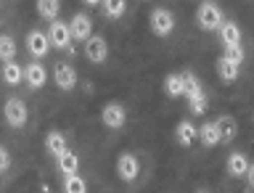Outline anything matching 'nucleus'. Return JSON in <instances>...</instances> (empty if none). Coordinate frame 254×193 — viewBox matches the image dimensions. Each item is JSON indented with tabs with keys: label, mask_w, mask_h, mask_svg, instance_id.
I'll list each match as a JSON object with an SVG mask.
<instances>
[{
	"label": "nucleus",
	"mask_w": 254,
	"mask_h": 193,
	"mask_svg": "<svg viewBox=\"0 0 254 193\" xmlns=\"http://www.w3.org/2000/svg\"><path fill=\"white\" fill-rule=\"evenodd\" d=\"M0 77H3V82L5 85H21V79H24V66L19 61H5L3 66H0Z\"/></svg>",
	"instance_id": "ddd939ff"
},
{
	"label": "nucleus",
	"mask_w": 254,
	"mask_h": 193,
	"mask_svg": "<svg viewBox=\"0 0 254 193\" xmlns=\"http://www.w3.org/2000/svg\"><path fill=\"white\" fill-rule=\"evenodd\" d=\"M45 151H48L51 156L59 159L64 151H66V138H64L61 132H56V130L48 132V135H45Z\"/></svg>",
	"instance_id": "412c9836"
},
{
	"label": "nucleus",
	"mask_w": 254,
	"mask_h": 193,
	"mask_svg": "<svg viewBox=\"0 0 254 193\" xmlns=\"http://www.w3.org/2000/svg\"><path fill=\"white\" fill-rule=\"evenodd\" d=\"M85 59L93 61V64H103L109 59V45H106V37L101 35H93L90 40L85 43Z\"/></svg>",
	"instance_id": "6e6552de"
},
{
	"label": "nucleus",
	"mask_w": 254,
	"mask_h": 193,
	"mask_svg": "<svg viewBox=\"0 0 254 193\" xmlns=\"http://www.w3.org/2000/svg\"><path fill=\"white\" fill-rule=\"evenodd\" d=\"M148 24H151V32H154L156 37H167V35H172V29H175V16L167 11V8H154Z\"/></svg>",
	"instance_id": "7ed1b4c3"
},
{
	"label": "nucleus",
	"mask_w": 254,
	"mask_h": 193,
	"mask_svg": "<svg viewBox=\"0 0 254 193\" xmlns=\"http://www.w3.org/2000/svg\"><path fill=\"white\" fill-rule=\"evenodd\" d=\"M101 122L109 127V130H122L127 122V111L122 103H106L101 109Z\"/></svg>",
	"instance_id": "39448f33"
},
{
	"label": "nucleus",
	"mask_w": 254,
	"mask_h": 193,
	"mask_svg": "<svg viewBox=\"0 0 254 193\" xmlns=\"http://www.w3.org/2000/svg\"><path fill=\"white\" fill-rule=\"evenodd\" d=\"M222 56L233 59L238 66H241V61H244V48H241V45H225V53H222Z\"/></svg>",
	"instance_id": "bb28decb"
},
{
	"label": "nucleus",
	"mask_w": 254,
	"mask_h": 193,
	"mask_svg": "<svg viewBox=\"0 0 254 193\" xmlns=\"http://www.w3.org/2000/svg\"><path fill=\"white\" fill-rule=\"evenodd\" d=\"M48 37H51V45L59 48V51H71V43H74L69 24L61 21V19L51 21V27H48Z\"/></svg>",
	"instance_id": "f03ea898"
},
{
	"label": "nucleus",
	"mask_w": 254,
	"mask_h": 193,
	"mask_svg": "<svg viewBox=\"0 0 254 193\" xmlns=\"http://www.w3.org/2000/svg\"><path fill=\"white\" fill-rule=\"evenodd\" d=\"M138 172H140V162H138V156L135 154H119L117 159V175L122 178L125 183H132L135 178H138Z\"/></svg>",
	"instance_id": "0eeeda50"
},
{
	"label": "nucleus",
	"mask_w": 254,
	"mask_h": 193,
	"mask_svg": "<svg viewBox=\"0 0 254 193\" xmlns=\"http://www.w3.org/2000/svg\"><path fill=\"white\" fill-rule=\"evenodd\" d=\"M16 43H13V37L11 35H0V61H16Z\"/></svg>",
	"instance_id": "393cba45"
},
{
	"label": "nucleus",
	"mask_w": 254,
	"mask_h": 193,
	"mask_svg": "<svg viewBox=\"0 0 254 193\" xmlns=\"http://www.w3.org/2000/svg\"><path fill=\"white\" fill-rule=\"evenodd\" d=\"M220 40H222V48L225 45H241V27L236 21H225L220 27Z\"/></svg>",
	"instance_id": "a211bd4d"
},
{
	"label": "nucleus",
	"mask_w": 254,
	"mask_h": 193,
	"mask_svg": "<svg viewBox=\"0 0 254 193\" xmlns=\"http://www.w3.org/2000/svg\"><path fill=\"white\" fill-rule=\"evenodd\" d=\"M82 3H85V5H101L103 0H82Z\"/></svg>",
	"instance_id": "c756f323"
},
{
	"label": "nucleus",
	"mask_w": 254,
	"mask_h": 193,
	"mask_svg": "<svg viewBox=\"0 0 254 193\" xmlns=\"http://www.w3.org/2000/svg\"><path fill=\"white\" fill-rule=\"evenodd\" d=\"M56 164H59V172L66 178V175H77L79 172V156L74 154V151H64V154L56 159Z\"/></svg>",
	"instance_id": "dca6fc26"
},
{
	"label": "nucleus",
	"mask_w": 254,
	"mask_h": 193,
	"mask_svg": "<svg viewBox=\"0 0 254 193\" xmlns=\"http://www.w3.org/2000/svg\"><path fill=\"white\" fill-rule=\"evenodd\" d=\"M214 125H217V130H220L222 143H230L238 135V125H236V119H230V117H220Z\"/></svg>",
	"instance_id": "4be33fe9"
},
{
	"label": "nucleus",
	"mask_w": 254,
	"mask_h": 193,
	"mask_svg": "<svg viewBox=\"0 0 254 193\" xmlns=\"http://www.w3.org/2000/svg\"><path fill=\"white\" fill-rule=\"evenodd\" d=\"M214 66H217V77L222 82H236L238 79V64L233 59H228V56H220Z\"/></svg>",
	"instance_id": "4468645a"
},
{
	"label": "nucleus",
	"mask_w": 254,
	"mask_h": 193,
	"mask_svg": "<svg viewBox=\"0 0 254 193\" xmlns=\"http://www.w3.org/2000/svg\"><path fill=\"white\" fill-rule=\"evenodd\" d=\"M59 11H61L59 0H37V13L43 16L45 21H56L59 19Z\"/></svg>",
	"instance_id": "5701e85b"
},
{
	"label": "nucleus",
	"mask_w": 254,
	"mask_h": 193,
	"mask_svg": "<svg viewBox=\"0 0 254 193\" xmlns=\"http://www.w3.org/2000/svg\"><path fill=\"white\" fill-rule=\"evenodd\" d=\"M64 193H87V186L79 175H66L64 178Z\"/></svg>",
	"instance_id": "a878e982"
},
{
	"label": "nucleus",
	"mask_w": 254,
	"mask_h": 193,
	"mask_svg": "<svg viewBox=\"0 0 254 193\" xmlns=\"http://www.w3.org/2000/svg\"><path fill=\"white\" fill-rule=\"evenodd\" d=\"M198 140H201V146H204V148H214V146H220L222 138H220L217 125H214V122H204L201 127H198Z\"/></svg>",
	"instance_id": "2eb2a0df"
},
{
	"label": "nucleus",
	"mask_w": 254,
	"mask_h": 193,
	"mask_svg": "<svg viewBox=\"0 0 254 193\" xmlns=\"http://www.w3.org/2000/svg\"><path fill=\"white\" fill-rule=\"evenodd\" d=\"M246 172H249V159L244 154H230L228 156V175L230 178H246Z\"/></svg>",
	"instance_id": "f3484780"
},
{
	"label": "nucleus",
	"mask_w": 254,
	"mask_h": 193,
	"mask_svg": "<svg viewBox=\"0 0 254 193\" xmlns=\"http://www.w3.org/2000/svg\"><path fill=\"white\" fill-rule=\"evenodd\" d=\"M3 114H5V122L11 127H24V125H27V119H29L27 103H24L21 98H8Z\"/></svg>",
	"instance_id": "20e7f679"
},
{
	"label": "nucleus",
	"mask_w": 254,
	"mask_h": 193,
	"mask_svg": "<svg viewBox=\"0 0 254 193\" xmlns=\"http://www.w3.org/2000/svg\"><path fill=\"white\" fill-rule=\"evenodd\" d=\"M11 167V154H8L5 146H0V172H5Z\"/></svg>",
	"instance_id": "cd10ccee"
},
{
	"label": "nucleus",
	"mask_w": 254,
	"mask_h": 193,
	"mask_svg": "<svg viewBox=\"0 0 254 193\" xmlns=\"http://www.w3.org/2000/svg\"><path fill=\"white\" fill-rule=\"evenodd\" d=\"M51 37L45 35V32H40V29H32L29 35H27V51L32 59H45L48 51H51Z\"/></svg>",
	"instance_id": "423d86ee"
},
{
	"label": "nucleus",
	"mask_w": 254,
	"mask_h": 193,
	"mask_svg": "<svg viewBox=\"0 0 254 193\" xmlns=\"http://www.w3.org/2000/svg\"><path fill=\"white\" fill-rule=\"evenodd\" d=\"M164 93L170 98H186V82H183V74H167L164 77Z\"/></svg>",
	"instance_id": "6ab92c4d"
},
{
	"label": "nucleus",
	"mask_w": 254,
	"mask_h": 193,
	"mask_svg": "<svg viewBox=\"0 0 254 193\" xmlns=\"http://www.w3.org/2000/svg\"><path fill=\"white\" fill-rule=\"evenodd\" d=\"M246 186L254 188V164H249V172H246Z\"/></svg>",
	"instance_id": "c85d7f7f"
},
{
	"label": "nucleus",
	"mask_w": 254,
	"mask_h": 193,
	"mask_svg": "<svg viewBox=\"0 0 254 193\" xmlns=\"http://www.w3.org/2000/svg\"><path fill=\"white\" fill-rule=\"evenodd\" d=\"M186 101H188V109L193 111V114H204L206 106H209V98H206V93L201 87H196V90L186 93Z\"/></svg>",
	"instance_id": "aec40b11"
},
{
	"label": "nucleus",
	"mask_w": 254,
	"mask_h": 193,
	"mask_svg": "<svg viewBox=\"0 0 254 193\" xmlns=\"http://www.w3.org/2000/svg\"><path fill=\"white\" fill-rule=\"evenodd\" d=\"M53 82L61 90H74L77 87V71L69 66V64H56L53 66Z\"/></svg>",
	"instance_id": "9d476101"
},
{
	"label": "nucleus",
	"mask_w": 254,
	"mask_h": 193,
	"mask_svg": "<svg viewBox=\"0 0 254 193\" xmlns=\"http://www.w3.org/2000/svg\"><path fill=\"white\" fill-rule=\"evenodd\" d=\"M45 79H48V71L45 66L40 61H29V64H24V82H27L32 90H37V87H43L45 85Z\"/></svg>",
	"instance_id": "9b49d317"
},
{
	"label": "nucleus",
	"mask_w": 254,
	"mask_h": 193,
	"mask_svg": "<svg viewBox=\"0 0 254 193\" xmlns=\"http://www.w3.org/2000/svg\"><path fill=\"white\" fill-rule=\"evenodd\" d=\"M196 21L204 32H220V27L225 24V16H222V8L212 0H204L196 11Z\"/></svg>",
	"instance_id": "f257e3e1"
},
{
	"label": "nucleus",
	"mask_w": 254,
	"mask_h": 193,
	"mask_svg": "<svg viewBox=\"0 0 254 193\" xmlns=\"http://www.w3.org/2000/svg\"><path fill=\"white\" fill-rule=\"evenodd\" d=\"M69 29H71V37H74L77 43H87V40L93 37V21H90V16L74 13V19L69 21Z\"/></svg>",
	"instance_id": "1a4fd4ad"
},
{
	"label": "nucleus",
	"mask_w": 254,
	"mask_h": 193,
	"mask_svg": "<svg viewBox=\"0 0 254 193\" xmlns=\"http://www.w3.org/2000/svg\"><path fill=\"white\" fill-rule=\"evenodd\" d=\"M198 138V127L190 122V119H183V122H178V127H175V140L180 143V146H193V140Z\"/></svg>",
	"instance_id": "f8f14e48"
},
{
	"label": "nucleus",
	"mask_w": 254,
	"mask_h": 193,
	"mask_svg": "<svg viewBox=\"0 0 254 193\" xmlns=\"http://www.w3.org/2000/svg\"><path fill=\"white\" fill-rule=\"evenodd\" d=\"M103 16L111 21H117V19H122V13H125V8H127V0H103Z\"/></svg>",
	"instance_id": "b1692460"
},
{
	"label": "nucleus",
	"mask_w": 254,
	"mask_h": 193,
	"mask_svg": "<svg viewBox=\"0 0 254 193\" xmlns=\"http://www.w3.org/2000/svg\"><path fill=\"white\" fill-rule=\"evenodd\" d=\"M198 193H206V191H198Z\"/></svg>",
	"instance_id": "7c9ffc66"
}]
</instances>
